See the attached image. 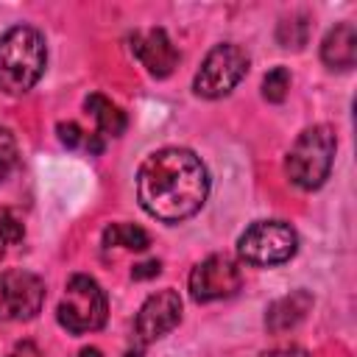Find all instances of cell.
Masks as SVG:
<instances>
[{"mask_svg":"<svg viewBox=\"0 0 357 357\" xmlns=\"http://www.w3.org/2000/svg\"><path fill=\"white\" fill-rule=\"evenodd\" d=\"M321 61L329 70H351L357 61V28L351 22L335 25L321 42Z\"/></svg>","mask_w":357,"mask_h":357,"instance_id":"obj_11","label":"cell"},{"mask_svg":"<svg viewBox=\"0 0 357 357\" xmlns=\"http://www.w3.org/2000/svg\"><path fill=\"white\" fill-rule=\"evenodd\" d=\"M209 195V173L187 148L153 151L137 173V198L142 209L162 223L192 218Z\"/></svg>","mask_w":357,"mask_h":357,"instance_id":"obj_1","label":"cell"},{"mask_svg":"<svg viewBox=\"0 0 357 357\" xmlns=\"http://www.w3.org/2000/svg\"><path fill=\"white\" fill-rule=\"evenodd\" d=\"M240 287H243L240 265L226 254H212V257L201 259L190 273V296L198 304L229 298Z\"/></svg>","mask_w":357,"mask_h":357,"instance_id":"obj_7","label":"cell"},{"mask_svg":"<svg viewBox=\"0 0 357 357\" xmlns=\"http://www.w3.org/2000/svg\"><path fill=\"white\" fill-rule=\"evenodd\" d=\"M78 357H103V354H100V349L86 346V349H81V354H78Z\"/></svg>","mask_w":357,"mask_h":357,"instance_id":"obj_22","label":"cell"},{"mask_svg":"<svg viewBox=\"0 0 357 357\" xmlns=\"http://www.w3.org/2000/svg\"><path fill=\"white\" fill-rule=\"evenodd\" d=\"M245 73H248L245 50L234 42H223V45H215L201 61L192 78V89L201 98H223L245 78Z\"/></svg>","mask_w":357,"mask_h":357,"instance_id":"obj_5","label":"cell"},{"mask_svg":"<svg viewBox=\"0 0 357 357\" xmlns=\"http://www.w3.org/2000/svg\"><path fill=\"white\" fill-rule=\"evenodd\" d=\"M56 318L73 335L100 329L106 324V296H103L100 284L92 276H84V273L70 276V282L64 287V296L59 301Z\"/></svg>","mask_w":357,"mask_h":357,"instance_id":"obj_4","label":"cell"},{"mask_svg":"<svg viewBox=\"0 0 357 357\" xmlns=\"http://www.w3.org/2000/svg\"><path fill=\"white\" fill-rule=\"evenodd\" d=\"M3 245H6V243H3V240H0V257H3V251H6V248H3Z\"/></svg>","mask_w":357,"mask_h":357,"instance_id":"obj_24","label":"cell"},{"mask_svg":"<svg viewBox=\"0 0 357 357\" xmlns=\"http://www.w3.org/2000/svg\"><path fill=\"white\" fill-rule=\"evenodd\" d=\"M47 64L45 36L31 25H14L0 36V92L25 95Z\"/></svg>","mask_w":357,"mask_h":357,"instance_id":"obj_2","label":"cell"},{"mask_svg":"<svg viewBox=\"0 0 357 357\" xmlns=\"http://www.w3.org/2000/svg\"><path fill=\"white\" fill-rule=\"evenodd\" d=\"M290 89V73L287 67H273L265 78H262V98L271 103H282L287 98Z\"/></svg>","mask_w":357,"mask_h":357,"instance_id":"obj_16","label":"cell"},{"mask_svg":"<svg viewBox=\"0 0 357 357\" xmlns=\"http://www.w3.org/2000/svg\"><path fill=\"white\" fill-rule=\"evenodd\" d=\"M310 310H312V296H310L307 290H293V293L276 298V301L268 307V312H265V326H268V332L282 335V332L298 326V324L307 318Z\"/></svg>","mask_w":357,"mask_h":357,"instance_id":"obj_12","label":"cell"},{"mask_svg":"<svg viewBox=\"0 0 357 357\" xmlns=\"http://www.w3.org/2000/svg\"><path fill=\"white\" fill-rule=\"evenodd\" d=\"M56 131H59V139H61L67 148H78V145H84V148H86V134H84V128H81L78 123H73V120L59 123V126H56Z\"/></svg>","mask_w":357,"mask_h":357,"instance_id":"obj_19","label":"cell"},{"mask_svg":"<svg viewBox=\"0 0 357 357\" xmlns=\"http://www.w3.org/2000/svg\"><path fill=\"white\" fill-rule=\"evenodd\" d=\"M307 36H310V22H307V17H304V14H298V17H290V20H282V22H279L276 39H279V45H282V47H293V50H298V47H304V45H307Z\"/></svg>","mask_w":357,"mask_h":357,"instance_id":"obj_15","label":"cell"},{"mask_svg":"<svg viewBox=\"0 0 357 357\" xmlns=\"http://www.w3.org/2000/svg\"><path fill=\"white\" fill-rule=\"evenodd\" d=\"M22 234H25V229L17 220V215L11 209H0V240L11 245V243H20Z\"/></svg>","mask_w":357,"mask_h":357,"instance_id":"obj_18","label":"cell"},{"mask_svg":"<svg viewBox=\"0 0 357 357\" xmlns=\"http://www.w3.org/2000/svg\"><path fill=\"white\" fill-rule=\"evenodd\" d=\"M159 262L156 259H148V262H139V265H134L131 268V279H151V276H156L159 273Z\"/></svg>","mask_w":357,"mask_h":357,"instance_id":"obj_20","label":"cell"},{"mask_svg":"<svg viewBox=\"0 0 357 357\" xmlns=\"http://www.w3.org/2000/svg\"><path fill=\"white\" fill-rule=\"evenodd\" d=\"M17 165V139L8 128H0V181L14 170Z\"/></svg>","mask_w":357,"mask_h":357,"instance_id":"obj_17","label":"cell"},{"mask_svg":"<svg viewBox=\"0 0 357 357\" xmlns=\"http://www.w3.org/2000/svg\"><path fill=\"white\" fill-rule=\"evenodd\" d=\"M131 53L153 78H167L178 64V50L173 47L170 36L162 28H151L145 33L131 36Z\"/></svg>","mask_w":357,"mask_h":357,"instance_id":"obj_10","label":"cell"},{"mask_svg":"<svg viewBox=\"0 0 357 357\" xmlns=\"http://www.w3.org/2000/svg\"><path fill=\"white\" fill-rule=\"evenodd\" d=\"M181 321V298L176 290L165 287L145 298V304L137 312V337L139 343H151L162 335H167Z\"/></svg>","mask_w":357,"mask_h":357,"instance_id":"obj_9","label":"cell"},{"mask_svg":"<svg viewBox=\"0 0 357 357\" xmlns=\"http://www.w3.org/2000/svg\"><path fill=\"white\" fill-rule=\"evenodd\" d=\"M257 357H310V351H304V349H298V346H282V349L259 351Z\"/></svg>","mask_w":357,"mask_h":357,"instance_id":"obj_21","label":"cell"},{"mask_svg":"<svg viewBox=\"0 0 357 357\" xmlns=\"http://www.w3.org/2000/svg\"><path fill=\"white\" fill-rule=\"evenodd\" d=\"M335 151H337V139L329 126L304 128L293 142V148L287 151L284 159L287 178L301 190H318L332 170Z\"/></svg>","mask_w":357,"mask_h":357,"instance_id":"obj_3","label":"cell"},{"mask_svg":"<svg viewBox=\"0 0 357 357\" xmlns=\"http://www.w3.org/2000/svg\"><path fill=\"white\" fill-rule=\"evenodd\" d=\"M45 304V282L31 271L0 273V318L31 321Z\"/></svg>","mask_w":357,"mask_h":357,"instance_id":"obj_8","label":"cell"},{"mask_svg":"<svg viewBox=\"0 0 357 357\" xmlns=\"http://www.w3.org/2000/svg\"><path fill=\"white\" fill-rule=\"evenodd\" d=\"M11 357H14V354H11Z\"/></svg>","mask_w":357,"mask_h":357,"instance_id":"obj_25","label":"cell"},{"mask_svg":"<svg viewBox=\"0 0 357 357\" xmlns=\"http://www.w3.org/2000/svg\"><path fill=\"white\" fill-rule=\"evenodd\" d=\"M296 248H298V237L284 220H257L237 240L240 259L251 265L287 262L296 254Z\"/></svg>","mask_w":357,"mask_h":357,"instance_id":"obj_6","label":"cell"},{"mask_svg":"<svg viewBox=\"0 0 357 357\" xmlns=\"http://www.w3.org/2000/svg\"><path fill=\"white\" fill-rule=\"evenodd\" d=\"M103 245H117V248H128V251H145L151 245V237L145 229L134 226V223H112L103 229Z\"/></svg>","mask_w":357,"mask_h":357,"instance_id":"obj_14","label":"cell"},{"mask_svg":"<svg viewBox=\"0 0 357 357\" xmlns=\"http://www.w3.org/2000/svg\"><path fill=\"white\" fill-rule=\"evenodd\" d=\"M126 357H142V354H139V349H137V351H128Z\"/></svg>","mask_w":357,"mask_h":357,"instance_id":"obj_23","label":"cell"},{"mask_svg":"<svg viewBox=\"0 0 357 357\" xmlns=\"http://www.w3.org/2000/svg\"><path fill=\"white\" fill-rule=\"evenodd\" d=\"M84 106H86V112L95 117V123H98V131L103 134V137H120L123 131H126V114L120 112V106H114L109 98H103V95H89L86 100H84Z\"/></svg>","mask_w":357,"mask_h":357,"instance_id":"obj_13","label":"cell"}]
</instances>
